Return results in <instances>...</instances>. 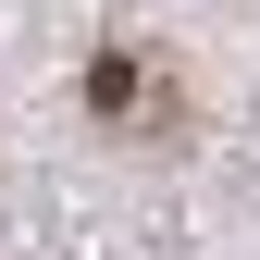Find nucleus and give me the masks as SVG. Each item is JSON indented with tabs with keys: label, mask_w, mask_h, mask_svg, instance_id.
<instances>
[]
</instances>
